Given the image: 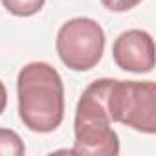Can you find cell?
Returning a JSON list of instances; mask_svg holds the SVG:
<instances>
[{"label": "cell", "mask_w": 156, "mask_h": 156, "mask_svg": "<svg viewBox=\"0 0 156 156\" xmlns=\"http://www.w3.org/2000/svg\"><path fill=\"white\" fill-rule=\"evenodd\" d=\"M19 116L33 132H53L64 118V85L59 72L42 61L20 68L17 77Z\"/></svg>", "instance_id": "cell-1"}, {"label": "cell", "mask_w": 156, "mask_h": 156, "mask_svg": "<svg viewBox=\"0 0 156 156\" xmlns=\"http://www.w3.org/2000/svg\"><path fill=\"white\" fill-rule=\"evenodd\" d=\"M110 118L103 101V79L92 81L81 94L73 119V149L72 154H119V138L110 127Z\"/></svg>", "instance_id": "cell-2"}, {"label": "cell", "mask_w": 156, "mask_h": 156, "mask_svg": "<svg viewBox=\"0 0 156 156\" xmlns=\"http://www.w3.org/2000/svg\"><path fill=\"white\" fill-rule=\"evenodd\" d=\"M103 101L112 123L127 125L143 134L156 132L154 81H121L103 77Z\"/></svg>", "instance_id": "cell-3"}, {"label": "cell", "mask_w": 156, "mask_h": 156, "mask_svg": "<svg viewBox=\"0 0 156 156\" xmlns=\"http://www.w3.org/2000/svg\"><path fill=\"white\" fill-rule=\"evenodd\" d=\"M55 50L66 68L73 72L92 70L103 57L105 31L94 19L75 17L59 28Z\"/></svg>", "instance_id": "cell-4"}, {"label": "cell", "mask_w": 156, "mask_h": 156, "mask_svg": "<svg viewBox=\"0 0 156 156\" xmlns=\"http://www.w3.org/2000/svg\"><path fill=\"white\" fill-rule=\"evenodd\" d=\"M112 59L118 68L132 73H149L154 68V41L143 30H127L112 44Z\"/></svg>", "instance_id": "cell-5"}, {"label": "cell", "mask_w": 156, "mask_h": 156, "mask_svg": "<svg viewBox=\"0 0 156 156\" xmlns=\"http://www.w3.org/2000/svg\"><path fill=\"white\" fill-rule=\"evenodd\" d=\"M26 152L22 138L11 129H0V154L4 156H22Z\"/></svg>", "instance_id": "cell-6"}, {"label": "cell", "mask_w": 156, "mask_h": 156, "mask_svg": "<svg viewBox=\"0 0 156 156\" xmlns=\"http://www.w3.org/2000/svg\"><path fill=\"white\" fill-rule=\"evenodd\" d=\"M46 0H2V6L15 17H31L44 8Z\"/></svg>", "instance_id": "cell-7"}, {"label": "cell", "mask_w": 156, "mask_h": 156, "mask_svg": "<svg viewBox=\"0 0 156 156\" xmlns=\"http://www.w3.org/2000/svg\"><path fill=\"white\" fill-rule=\"evenodd\" d=\"M141 0H101V4L108 9V11H114V13H125V11H130L132 8H136Z\"/></svg>", "instance_id": "cell-8"}, {"label": "cell", "mask_w": 156, "mask_h": 156, "mask_svg": "<svg viewBox=\"0 0 156 156\" xmlns=\"http://www.w3.org/2000/svg\"><path fill=\"white\" fill-rule=\"evenodd\" d=\"M6 105H8V90H6L4 83L0 81V114L6 110Z\"/></svg>", "instance_id": "cell-9"}]
</instances>
